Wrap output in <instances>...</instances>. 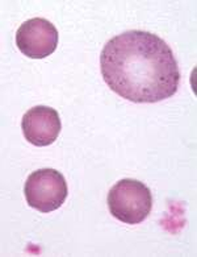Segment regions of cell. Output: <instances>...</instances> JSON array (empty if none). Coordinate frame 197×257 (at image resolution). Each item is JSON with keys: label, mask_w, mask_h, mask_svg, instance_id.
I'll return each instance as SVG.
<instances>
[{"label": "cell", "mask_w": 197, "mask_h": 257, "mask_svg": "<svg viewBox=\"0 0 197 257\" xmlns=\"http://www.w3.org/2000/svg\"><path fill=\"white\" fill-rule=\"evenodd\" d=\"M108 208L120 222L140 224L152 212V191L137 180H121L108 193Z\"/></svg>", "instance_id": "obj_2"}, {"label": "cell", "mask_w": 197, "mask_h": 257, "mask_svg": "<svg viewBox=\"0 0 197 257\" xmlns=\"http://www.w3.org/2000/svg\"><path fill=\"white\" fill-rule=\"evenodd\" d=\"M24 193L30 207L46 214L56 211L64 203L68 187L62 173L45 168L36 170L28 177Z\"/></svg>", "instance_id": "obj_3"}, {"label": "cell", "mask_w": 197, "mask_h": 257, "mask_svg": "<svg viewBox=\"0 0 197 257\" xmlns=\"http://www.w3.org/2000/svg\"><path fill=\"white\" fill-rule=\"evenodd\" d=\"M60 113L48 106H36L22 116V130L25 140L36 147H48L60 136Z\"/></svg>", "instance_id": "obj_5"}, {"label": "cell", "mask_w": 197, "mask_h": 257, "mask_svg": "<svg viewBox=\"0 0 197 257\" xmlns=\"http://www.w3.org/2000/svg\"><path fill=\"white\" fill-rule=\"evenodd\" d=\"M100 69L110 90L133 103L160 102L179 87L172 49L144 31H128L110 40L100 56Z\"/></svg>", "instance_id": "obj_1"}, {"label": "cell", "mask_w": 197, "mask_h": 257, "mask_svg": "<svg viewBox=\"0 0 197 257\" xmlns=\"http://www.w3.org/2000/svg\"><path fill=\"white\" fill-rule=\"evenodd\" d=\"M16 45L29 58L42 60L53 54L58 45V31L42 18L26 20L16 33Z\"/></svg>", "instance_id": "obj_4"}]
</instances>
